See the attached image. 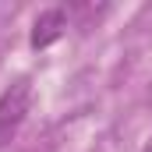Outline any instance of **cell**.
Returning a JSON list of instances; mask_svg holds the SVG:
<instances>
[{
	"label": "cell",
	"instance_id": "cell-1",
	"mask_svg": "<svg viewBox=\"0 0 152 152\" xmlns=\"http://www.w3.org/2000/svg\"><path fill=\"white\" fill-rule=\"evenodd\" d=\"M28 106H32V85H28V78H18L14 85H7L0 92V145L11 142V134L21 127Z\"/></svg>",
	"mask_w": 152,
	"mask_h": 152
},
{
	"label": "cell",
	"instance_id": "cell-2",
	"mask_svg": "<svg viewBox=\"0 0 152 152\" xmlns=\"http://www.w3.org/2000/svg\"><path fill=\"white\" fill-rule=\"evenodd\" d=\"M64 28H67V18H64L60 7L42 11L36 18V25H32V46H36V50H46L50 42H57V39L64 36Z\"/></svg>",
	"mask_w": 152,
	"mask_h": 152
}]
</instances>
